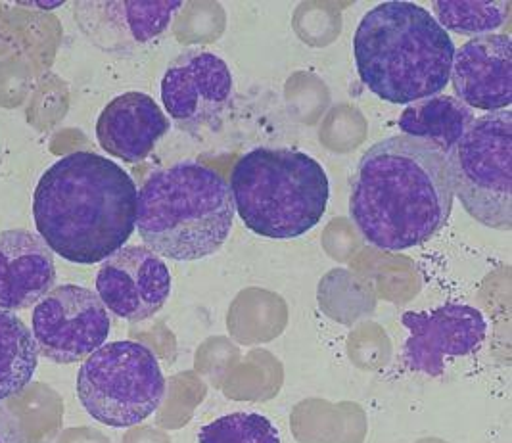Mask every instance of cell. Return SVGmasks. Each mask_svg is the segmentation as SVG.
Wrapping results in <instances>:
<instances>
[{"label": "cell", "mask_w": 512, "mask_h": 443, "mask_svg": "<svg viewBox=\"0 0 512 443\" xmlns=\"http://www.w3.org/2000/svg\"><path fill=\"white\" fill-rule=\"evenodd\" d=\"M234 211L252 233L288 240L309 233L325 215L330 185L323 165L290 148H256L233 167Z\"/></svg>", "instance_id": "obj_5"}, {"label": "cell", "mask_w": 512, "mask_h": 443, "mask_svg": "<svg viewBox=\"0 0 512 443\" xmlns=\"http://www.w3.org/2000/svg\"><path fill=\"white\" fill-rule=\"evenodd\" d=\"M77 396L94 420L129 428L158 411L165 378L154 351L139 342H112L91 353L77 374Z\"/></svg>", "instance_id": "obj_6"}, {"label": "cell", "mask_w": 512, "mask_h": 443, "mask_svg": "<svg viewBox=\"0 0 512 443\" xmlns=\"http://www.w3.org/2000/svg\"><path fill=\"white\" fill-rule=\"evenodd\" d=\"M233 73L223 58L208 50H190L175 58L162 79V102L185 131L213 127L233 100Z\"/></svg>", "instance_id": "obj_9"}, {"label": "cell", "mask_w": 512, "mask_h": 443, "mask_svg": "<svg viewBox=\"0 0 512 443\" xmlns=\"http://www.w3.org/2000/svg\"><path fill=\"white\" fill-rule=\"evenodd\" d=\"M453 198L447 158L405 135L373 144L351 177V219L369 244L386 252L434 238L451 215Z\"/></svg>", "instance_id": "obj_1"}, {"label": "cell", "mask_w": 512, "mask_h": 443, "mask_svg": "<svg viewBox=\"0 0 512 443\" xmlns=\"http://www.w3.org/2000/svg\"><path fill=\"white\" fill-rule=\"evenodd\" d=\"M185 2L79 0L73 18L81 33L104 52H129L158 39Z\"/></svg>", "instance_id": "obj_12"}, {"label": "cell", "mask_w": 512, "mask_h": 443, "mask_svg": "<svg viewBox=\"0 0 512 443\" xmlns=\"http://www.w3.org/2000/svg\"><path fill=\"white\" fill-rule=\"evenodd\" d=\"M401 323L409 330L407 367L430 376H440L449 357L474 353L488 334L484 315L472 305L445 304L430 311H409Z\"/></svg>", "instance_id": "obj_11"}, {"label": "cell", "mask_w": 512, "mask_h": 443, "mask_svg": "<svg viewBox=\"0 0 512 443\" xmlns=\"http://www.w3.org/2000/svg\"><path fill=\"white\" fill-rule=\"evenodd\" d=\"M353 54L369 91L405 106L438 96L447 87L455 45L428 10L392 0L363 16L353 35Z\"/></svg>", "instance_id": "obj_3"}, {"label": "cell", "mask_w": 512, "mask_h": 443, "mask_svg": "<svg viewBox=\"0 0 512 443\" xmlns=\"http://www.w3.org/2000/svg\"><path fill=\"white\" fill-rule=\"evenodd\" d=\"M54 282V256L39 234L0 233V309H29L47 296Z\"/></svg>", "instance_id": "obj_15"}, {"label": "cell", "mask_w": 512, "mask_h": 443, "mask_svg": "<svg viewBox=\"0 0 512 443\" xmlns=\"http://www.w3.org/2000/svg\"><path fill=\"white\" fill-rule=\"evenodd\" d=\"M453 89L470 110L501 112L512 104V39L509 33L474 37L455 50Z\"/></svg>", "instance_id": "obj_13"}, {"label": "cell", "mask_w": 512, "mask_h": 443, "mask_svg": "<svg viewBox=\"0 0 512 443\" xmlns=\"http://www.w3.org/2000/svg\"><path fill=\"white\" fill-rule=\"evenodd\" d=\"M139 190L116 162L73 152L43 173L33 217L48 248L77 265L114 256L137 229Z\"/></svg>", "instance_id": "obj_2"}, {"label": "cell", "mask_w": 512, "mask_h": 443, "mask_svg": "<svg viewBox=\"0 0 512 443\" xmlns=\"http://www.w3.org/2000/svg\"><path fill=\"white\" fill-rule=\"evenodd\" d=\"M436 12V22L445 31H455L461 35H489L509 20L511 2L493 0V2H449L438 0L432 4Z\"/></svg>", "instance_id": "obj_18"}, {"label": "cell", "mask_w": 512, "mask_h": 443, "mask_svg": "<svg viewBox=\"0 0 512 443\" xmlns=\"http://www.w3.org/2000/svg\"><path fill=\"white\" fill-rule=\"evenodd\" d=\"M474 123L472 110L455 96H430L407 106L397 125L405 137L422 140L447 156Z\"/></svg>", "instance_id": "obj_16"}, {"label": "cell", "mask_w": 512, "mask_h": 443, "mask_svg": "<svg viewBox=\"0 0 512 443\" xmlns=\"http://www.w3.org/2000/svg\"><path fill=\"white\" fill-rule=\"evenodd\" d=\"M198 443H280V436L259 413H231L200 428Z\"/></svg>", "instance_id": "obj_19"}, {"label": "cell", "mask_w": 512, "mask_h": 443, "mask_svg": "<svg viewBox=\"0 0 512 443\" xmlns=\"http://www.w3.org/2000/svg\"><path fill=\"white\" fill-rule=\"evenodd\" d=\"M110 330L112 319L96 292L77 284L52 288L33 311L39 353L60 365L77 363L102 348Z\"/></svg>", "instance_id": "obj_8"}, {"label": "cell", "mask_w": 512, "mask_h": 443, "mask_svg": "<svg viewBox=\"0 0 512 443\" xmlns=\"http://www.w3.org/2000/svg\"><path fill=\"white\" fill-rule=\"evenodd\" d=\"M0 443H24L20 422L4 405H0Z\"/></svg>", "instance_id": "obj_20"}, {"label": "cell", "mask_w": 512, "mask_h": 443, "mask_svg": "<svg viewBox=\"0 0 512 443\" xmlns=\"http://www.w3.org/2000/svg\"><path fill=\"white\" fill-rule=\"evenodd\" d=\"M169 125V117L152 96L131 91L117 96L102 110L96 121V139L110 156L137 164L154 152Z\"/></svg>", "instance_id": "obj_14"}, {"label": "cell", "mask_w": 512, "mask_h": 443, "mask_svg": "<svg viewBox=\"0 0 512 443\" xmlns=\"http://www.w3.org/2000/svg\"><path fill=\"white\" fill-rule=\"evenodd\" d=\"M39 346L24 321L0 309V401L16 396L33 380Z\"/></svg>", "instance_id": "obj_17"}, {"label": "cell", "mask_w": 512, "mask_h": 443, "mask_svg": "<svg viewBox=\"0 0 512 443\" xmlns=\"http://www.w3.org/2000/svg\"><path fill=\"white\" fill-rule=\"evenodd\" d=\"M445 158L453 192L470 217L489 229L511 231V108L474 119Z\"/></svg>", "instance_id": "obj_7"}, {"label": "cell", "mask_w": 512, "mask_h": 443, "mask_svg": "<svg viewBox=\"0 0 512 443\" xmlns=\"http://www.w3.org/2000/svg\"><path fill=\"white\" fill-rule=\"evenodd\" d=\"M233 194L221 173L196 162L156 169L139 190L137 227L148 248L173 261L213 256L234 223Z\"/></svg>", "instance_id": "obj_4"}, {"label": "cell", "mask_w": 512, "mask_h": 443, "mask_svg": "<svg viewBox=\"0 0 512 443\" xmlns=\"http://www.w3.org/2000/svg\"><path fill=\"white\" fill-rule=\"evenodd\" d=\"M171 273L162 257L146 246H127L102 261L96 296L127 323L154 317L171 296Z\"/></svg>", "instance_id": "obj_10"}]
</instances>
